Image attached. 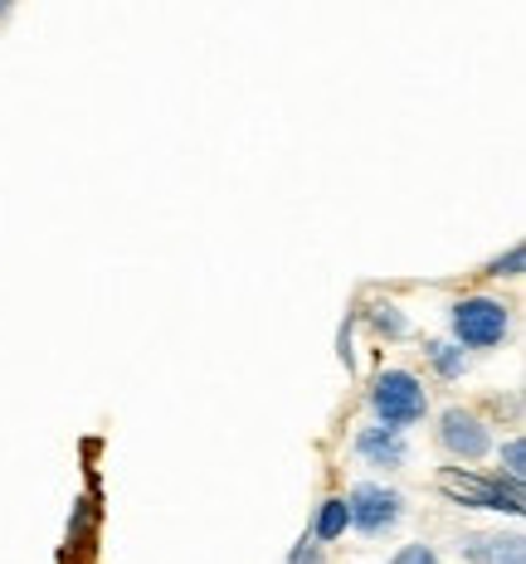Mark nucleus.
I'll return each mask as SVG.
<instances>
[{
	"instance_id": "nucleus-1",
	"label": "nucleus",
	"mask_w": 526,
	"mask_h": 564,
	"mask_svg": "<svg viewBox=\"0 0 526 564\" xmlns=\"http://www.w3.org/2000/svg\"><path fill=\"white\" fill-rule=\"evenodd\" d=\"M371 414H376L380 429L405 433L429 414V390L419 384L415 370H380L376 384H371Z\"/></svg>"
},
{
	"instance_id": "nucleus-2",
	"label": "nucleus",
	"mask_w": 526,
	"mask_h": 564,
	"mask_svg": "<svg viewBox=\"0 0 526 564\" xmlns=\"http://www.w3.org/2000/svg\"><path fill=\"white\" fill-rule=\"evenodd\" d=\"M449 332L459 350H493L512 332V307L497 297H459L449 307Z\"/></svg>"
},
{
	"instance_id": "nucleus-3",
	"label": "nucleus",
	"mask_w": 526,
	"mask_h": 564,
	"mask_svg": "<svg viewBox=\"0 0 526 564\" xmlns=\"http://www.w3.org/2000/svg\"><path fill=\"white\" fill-rule=\"evenodd\" d=\"M439 491L453 501V507H473V511L522 516V507H526L522 487H512V481H502V477H477V473H468V467H443Z\"/></svg>"
},
{
	"instance_id": "nucleus-4",
	"label": "nucleus",
	"mask_w": 526,
	"mask_h": 564,
	"mask_svg": "<svg viewBox=\"0 0 526 564\" xmlns=\"http://www.w3.org/2000/svg\"><path fill=\"white\" fill-rule=\"evenodd\" d=\"M405 516V497L395 487H380V481H361V487H351L346 497V521L356 525L361 535L380 540L385 531H395Z\"/></svg>"
},
{
	"instance_id": "nucleus-5",
	"label": "nucleus",
	"mask_w": 526,
	"mask_h": 564,
	"mask_svg": "<svg viewBox=\"0 0 526 564\" xmlns=\"http://www.w3.org/2000/svg\"><path fill=\"white\" fill-rule=\"evenodd\" d=\"M439 443H443V453L459 457V463H477V457L493 453V433H487V423L477 419L473 409H443Z\"/></svg>"
},
{
	"instance_id": "nucleus-6",
	"label": "nucleus",
	"mask_w": 526,
	"mask_h": 564,
	"mask_svg": "<svg viewBox=\"0 0 526 564\" xmlns=\"http://www.w3.org/2000/svg\"><path fill=\"white\" fill-rule=\"evenodd\" d=\"M356 457L366 467H380V473H400V467L409 463V443H405V433L366 423V429L356 433Z\"/></svg>"
},
{
	"instance_id": "nucleus-7",
	"label": "nucleus",
	"mask_w": 526,
	"mask_h": 564,
	"mask_svg": "<svg viewBox=\"0 0 526 564\" xmlns=\"http://www.w3.org/2000/svg\"><path fill=\"white\" fill-rule=\"evenodd\" d=\"M463 560L468 564H526L522 535H463Z\"/></svg>"
},
{
	"instance_id": "nucleus-8",
	"label": "nucleus",
	"mask_w": 526,
	"mask_h": 564,
	"mask_svg": "<svg viewBox=\"0 0 526 564\" xmlns=\"http://www.w3.org/2000/svg\"><path fill=\"white\" fill-rule=\"evenodd\" d=\"M346 497H326L322 507H318V521H312V540H318V545H332V540H342L346 535Z\"/></svg>"
},
{
	"instance_id": "nucleus-9",
	"label": "nucleus",
	"mask_w": 526,
	"mask_h": 564,
	"mask_svg": "<svg viewBox=\"0 0 526 564\" xmlns=\"http://www.w3.org/2000/svg\"><path fill=\"white\" fill-rule=\"evenodd\" d=\"M429 366H434L443 380H459V375L468 370V356L453 346V340H434V346H429Z\"/></svg>"
},
{
	"instance_id": "nucleus-10",
	"label": "nucleus",
	"mask_w": 526,
	"mask_h": 564,
	"mask_svg": "<svg viewBox=\"0 0 526 564\" xmlns=\"http://www.w3.org/2000/svg\"><path fill=\"white\" fill-rule=\"evenodd\" d=\"M502 481H512V487H522V477H526V443L522 438H507L502 443Z\"/></svg>"
},
{
	"instance_id": "nucleus-11",
	"label": "nucleus",
	"mask_w": 526,
	"mask_h": 564,
	"mask_svg": "<svg viewBox=\"0 0 526 564\" xmlns=\"http://www.w3.org/2000/svg\"><path fill=\"white\" fill-rule=\"evenodd\" d=\"M371 322H376V332H380V336H390V340H400V336L409 332V322L400 316V307H395V302H380V307L371 312Z\"/></svg>"
},
{
	"instance_id": "nucleus-12",
	"label": "nucleus",
	"mask_w": 526,
	"mask_h": 564,
	"mask_svg": "<svg viewBox=\"0 0 526 564\" xmlns=\"http://www.w3.org/2000/svg\"><path fill=\"white\" fill-rule=\"evenodd\" d=\"M522 268H526V253H522V243H517V249H507L502 258H493L483 273L487 278H522Z\"/></svg>"
},
{
	"instance_id": "nucleus-13",
	"label": "nucleus",
	"mask_w": 526,
	"mask_h": 564,
	"mask_svg": "<svg viewBox=\"0 0 526 564\" xmlns=\"http://www.w3.org/2000/svg\"><path fill=\"white\" fill-rule=\"evenodd\" d=\"M390 564H443V560H439V550H434V545L415 540V545H400V550H395V560H390Z\"/></svg>"
},
{
	"instance_id": "nucleus-14",
	"label": "nucleus",
	"mask_w": 526,
	"mask_h": 564,
	"mask_svg": "<svg viewBox=\"0 0 526 564\" xmlns=\"http://www.w3.org/2000/svg\"><path fill=\"white\" fill-rule=\"evenodd\" d=\"M288 564H322V545H318V540H312V535H302L298 545H292Z\"/></svg>"
}]
</instances>
